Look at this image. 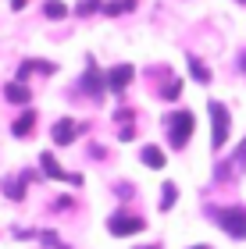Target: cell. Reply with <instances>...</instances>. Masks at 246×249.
<instances>
[{"instance_id": "1", "label": "cell", "mask_w": 246, "mask_h": 249, "mask_svg": "<svg viewBox=\"0 0 246 249\" xmlns=\"http://www.w3.org/2000/svg\"><path fill=\"white\" fill-rule=\"evenodd\" d=\"M207 213L228 239H246V207H207Z\"/></svg>"}, {"instance_id": "2", "label": "cell", "mask_w": 246, "mask_h": 249, "mask_svg": "<svg viewBox=\"0 0 246 249\" xmlns=\"http://www.w3.org/2000/svg\"><path fill=\"white\" fill-rule=\"evenodd\" d=\"M193 128H196V121H193L189 110H175V118H168V139H171L175 150H182V146L189 142Z\"/></svg>"}, {"instance_id": "3", "label": "cell", "mask_w": 246, "mask_h": 249, "mask_svg": "<svg viewBox=\"0 0 246 249\" xmlns=\"http://www.w3.org/2000/svg\"><path fill=\"white\" fill-rule=\"evenodd\" d=\"M207 110H210V146L221 150L228 142V110H225V104H210Z\"/></svg>"}, {"instance_id": "4", "label": "cell", "mask_w": 246, "mask_h": 249, "mask_svg": "<svg viewBox=\"0 0 246 249\" xmlns=\"http://www.w3.org/2000/svg\"><path fill=\"white\" fill-rule=\"evenodd\" d=\"M147 228V221L136 217V213H111V221H107V231L111 235H118V239H125V235H136Z\"/></svg>"}, {"instance_id": "5", "label": "cell", "mask_w": 246, "mask_h": 249, "mask_svg": "<svg viewBox=\"0 0 246 249\" xmlns=\"http://www.w3.org/2000/svg\"><path fill=\"white\" fill-rule=\"evenodd\" d=\"M50 135H54V142H57V146H68L75 135H79V124H75L72 118H61V121L50 128Z\"/></svg>"}, {"instance_id": "6", "label": "cell", "mask_w": 246, "mask_h": 249, "mask_svg": "<svg viewBox=\"0 0 246 249\" xmlns=\"http://www.w3.org/2000/svg\"><path fill=\"white\" fill-rule=\"evenodd\" d=\"M132 64H118V68H111V75H107V86L111 89H125L129 82H132Z\"/></svg>"}, {"instance_id": "7", "label": "cell", "mask_w": 246, "mask_h": 249, "mask_svg": "<svg viewBox=\"0 0 246 249\" xmlns=\"http://www.w3.org/2000/svg\"><path fill=\"white\" fill-rule=\"evenodd\" d=\"M82 89L89 96H100L104 93V82H100V75H96V68H93V61H89V68H86V75H82Z\"/></svg>"}, {"instance_id": "8", "label": "cell", "mask_w": 246, "mask_h": 249, "mask_svg": "<svg viewBox=\"0 0 246 249\" xmlns=\"http://www.w3.org/2000/svg\"><path fill=\"white\" fill-rule=\"evenodd\" d=\"M25 182H29V171L21 178H4V192L11 199H25Z\"/></svg>"}, {"instance_id": "9", "label": "cell", "mask_w": 246, "mask_h": 249, "mask_svg": "<svg viewBox=\"0 0 246 249\" xmlns=\"http://www.w3.org/2000/svg\"><path fill=\"white\" fill-rule=\"evenodd\" d=\"M143 164L147 167H153V171H157V167H164V153H161V146H143Z\"/></svg>"}, {"instance_id": "10", "label": "cell", "mask_w": 246, "mask_h": 249, "mask_svg": "<svg viewBox=\"0 0 246 249\" xmlns=\"http://www.w3.org/2000/svg\"><path fill=\"white\" fill-rule=\"evenodd\" d=\"M4 96L11 100V104H29V86H25V82H11V86L4 89Z\"/></svg>"}, {"instance_id": "11", "label": "cell", "mask_w": 246, "mask_h": 249, "mask_svg": "<svg viewBox=\"0 0 246 249\" xmlns=\"http://www.w3.org/2000/svg\"><path fill=\"white\" fill-rule=\"evenodd\" d=\"M32 124H36V114H32V110H25V114H21L15 124H11V132H15L18 139H25V135L32 132Z\"/></svg>"}, {"instance_id": "12", "label": "cell", "mask_w": 246, "mask_h": 249, "mask_svg": "<svg viewBox=\"0 0 246 249\" xmlns=\"http://www.w3.org/2000/svg\"><path fill=\"white\" fill-rule=\"evenodd\" d=\"M39 164H43V175H47V178H68V175H64L61 167H57L54 153H43V157H39Z\"/></svg>"}, {"instance_id": "13", "label": "cell", "mask_w": 246, "mask_h": 249, "mask_svg": "<svg viewBox=\"0 0 246 249\" xmlns=\"http://www.w3.org/2000/svg\"><path fill=\"white\" fill-rule=\"evenodd\" d=\"M178 199V189H175V182H164V189H161V210H171V203Z\"/></svg>"}, {"instance_id": "14", "label": "cell", "mask_w": 246, "mask_h": 249, "mask_svg": "<svg viewBox=\"0 0 246 249\" xmlns=\"http://www.w3.org/2000/svg\"><path fill=\"white\" fill-rule=\"evenodd\" d=\"M43 15H47V18H64L68 7H64L61 0H47V4H43Z\"/></svg>"}, {"instance_id": "15", "label": "cell", "mask_w": 246, "mask_h": 249, "mask_svg": "<svg viewBox=\"0 0 246 249\" xmlns=\"http://www.w3.org/2000/svg\"><path fill=\"white\" fill-rule=\"evenodd\" d=\"M189 71H193V75L200 78V82H210V71H207V68H204V64H200L196 57H193V53H189Z\"/></svg>"}, {"instance_id": "16", "label": "cell", "mask_w": 246, "mask_h": 249, "mask_svg": "<svg viewBox=\"0 0 246 249\" xmlns=\"http://www.w3.org/2000/svg\"><path fill=\"white\" fill-rule=\"evenodd\" d=\"M232 167H236V171H246V139L239 142V150H236V157H232V160H228Z\"/></svg>"}, {"instance_id": "17", "label": "cell", "mask_w": 246, "mask_h": 249, "mask_svg": "<svg viewBox=\"0 0 246 249\" xmlns=\"http://www.w3.org/2000/svg\"><path fill=\"white\" fill-rule=\"evenodd\" d=\"M178 93H182V82H178V78H175L171 86H164V89H161V96H164V100H175Z\"/></svg>"}, {"instance_id": "18", "label": "cell", "mask_w": 246, "mask_h": 249, "mask_svg": "<svg viewBox=\"0 0 246 249\" xmlns=\"http://www.w3.org/2000/svg\"><path fill=\"white\" fill-rule=\"evenodd\" d=\"M96 7H100V0H82V4H79V15H93Z\"/></svg>"}, {"instance_id": "19", "label": "cell", "mask_w": 246, "mask_h": 249, "mask_svg": "<svg viewBox=\"0 0 246 249\" xmlns=\"http://www.w3.org/2000/svg\"><path fill=\"white\" fill-rule=\"evenodd\" d=\"M11 7H15V11H21V7H25V0H11Z\"/></svg>"}, {"instance_id": "20", "label": "cell", "mask_w": 246, "mask_h": 249, "mask_svg": "<svg viewBox=\"0 0 246 249\" xmlns=\"http://www.w3.org/2000/svg\"><path fill=\"white\" fill-rule=\"evenodd\" d=\"M239 68H243V71H246V53H243V57H239Z\"/></svg>"}, {"instance_id": "21", "label": "cell", "mask_w": 246, "mask_h": 249, "mask_svg": "<svg viewBox=\"0 0 246 249\" xmlns=\"http://www.w3.org/2000/svg\"><path fill=\"white\" fill-rule=\"evenodd\" d=\"M189 249H210V246H189Z\"/></svg>"}, {"instance_id": "22", "label": "cell", "mask_w": 246, "mask_h": 249, "mask_svg": "<svg viewBox=\"0 0 246 249\" xmlns=\"http://www.w3.org/2000/svg\"><path fill=\"white\" fill-rule=\"evenodd\" d=\"M54 249H68V246H54Z\"/></svg>"}, {"instance_id": "23", "label": "cell", "mask_w": 246, "mask_h": 249, "mask_svg": "<svg viewBox=\"0 0 246 249\" xmlns=\"http://www.w3.org/2000/svg\"><path fill=\"white\" fill-rule=\"evenodd\" d=\"M139 249H143V246H139ZM147 249H157V246H147Z\"/></svg>"}]
</instances>
